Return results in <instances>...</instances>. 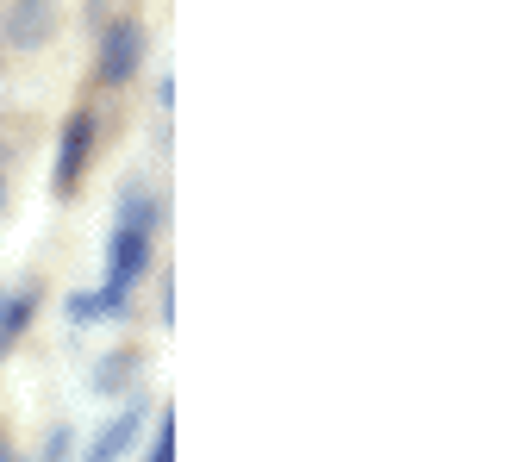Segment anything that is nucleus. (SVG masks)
<instances>
[{"label":"nucleus","mask_w":512,"mask_h":462,"mask_svg":"<svg viewBox=\"0 0 512 462\" xmlns=\"http://www.w3.org/2000/svg\"><path fill=\"white\" fill-rule=\"evenodd\" d=\"M144 63V25L138 19H107L100 25V57H94V75L100 88H125Z\"/></svg>","instance_id":"f257e3e1"},{"label":"nucleus","mask_w":512,"mask_h":462,"mask_svg":"<svg viewBox=\"0 0 512 462\" xmlns=\"http://www.w3.org/2000/svg\"><path fill=\"white\" fill-rule=\"evenodd\" d=\"M94 113H69L63 119V138H57V169H50V182H57V194H75V182H82V169L94 157Z\"/></svg>","instance_id":"f03ea898"},{"label":"nucleus","mask_w":512,"mask_h":462,"mask_svg":"<svg viewBox=\"0 0 512 462\" xmlns=\"http://www.w3.org/2000/svg\"><path fill=\"white\" fill-rule=\"evenodd\" d=\"M144 413H150V400H144V394H132V400H125L119 413L107 419V425L94 431V444H88V456H82V462H119L125 450L138 444V431H144Z\"/></svg>","instance_id":"7ed1b4c3"},{"label":"nucleus","mask_w":512,"mask_h":462,"mask_svg":"<svg viewBox=\"0 0 512 462\" xmlns=\"http://www.w3.org/2000/svg\"><path fill=\"white\" fill-rule=\"evenodd\" d=\"M144 275H150V238H144V231L113 225V238H107V288L132 294Z\"/></svg>","instance_id":"20e7f679"},{"label":"nucleus","mask_w":512,"mask_h":462,"mask_svg":"<svg viewBox=\"0 0 512 462\" xmlns=\"http://www.w3.org/2000/svg\"><path fill=\"white\" fill-rule=\"evenodd\" d=\"M125 313H132V294H125V288H82V294H69V319H75V325L125 319Z\"/></svg>","instance_id":"39448f33"},{"label":"nucleus","mask_w":512,"mask_h":462,"mask_svg":"<svg viewBox=\"0 0 512 462\" xmlns=\"http://www.w3.org/2000/svg\"><path fill=\"white\" fill-rule=\"evenodd\" d=\"M32 313H38V288L0 294V356H7V350L25 338V325H32Z\"/></svg>","instance_id":"423d86ee"},{"label":"nucleus","mask_w":512,"mask_h":462,"mask_svg":"<svg viewBox=\"0 0 512 462\" xmlns=\"http://www.w3.org/2000/svg\"><path fill=\"white\" fill-rule=\"evenodd\" d=\"M7 38L13 44H44L50 38V7L44 0H19V7L7 13Z\"/></svg>","instance_id":"0eeeda50"},{"label":"nucleus","mask_w":512,"mask_h":462,"mask_svg":"<svg viewBox=\"0 0 512 462\" xmlns=\"http://www.w3.org/2000/svg\"><path fill=\"white\" fill-rule=\"evenodd\" d=\"M138 375V350H107V363L94 369V394H119Z\"/></svg>","instance_id":"6e6552de"},{"label":"nucleus","mask_w":512,"mask_h":462,"mask_svg":"<svg viewBox=\"0 0 512 462\" xmlns=\"http://www.w3.org/2000/svg\"><path fill=\"white\" fill-rule=\"evenodd\" d=\"M119 225H125V231H144V238H150V231L163 225V200H157V194H125Z\"/></svg>","instance_id":"1a4fd4ad"},{"label":"nucleus","mask_w":512,"mask_h":462,"mask_svg":"<svg viewBox=\"0 0 512 462\" xmlns=\"http://www.w3.org/2000/svg\"><path fill=\"white\" fill-rule=\"evenodd\" d=\"M144 462H175V419H169V413L157 419V438H150V450H144Z\"/></svg>","instance_id":"9d476101"},{"label":"nucleus","mask_w":512,"mask_h":462,"mask_svg":"<svg viewBox=\"0 0 512 462\" xmlns=\"http://www.w3.org/2000/svg\"><path fill=\"white\" fill-rule=\"evenodd\" d=\"M69 456V425H50V438H44V462H63Z\"/></svg>","instance_id":"9b49d317"},{"label":"nucleus","mask_w":512,"mask_h":462,"mask_svg":"<svg viewBox=\"0 0 512 462\" xmlns=\"http://www.w3.org/2000/svg\"><path fill=\"white\" fill-rule=\"evenodd\" d=\"M0 462H19V456H13V450H7V444H0Z\"/></svg>","instance_id":"f8f14e48"},{"label":"nucleus","mask_w":512,"mask_h":462,"mask_svg":"<svg viewBox=\"0 0 512 462\" xmlns=\"http://www.w3.org/2000/svg\"><path fill=\"white\" fill-rule=\"evenodd\" d=\"M0 207H7V182H0Z\"/></svg>","instance_id":"ddd939ff"}]
</instances>
